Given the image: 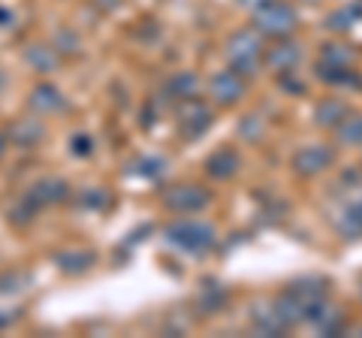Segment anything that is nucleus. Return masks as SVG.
Instances as JSON below:
<instances>
[{
	"label": "nucleus",
	"instance_id": "nucleus-10",
	"mask_svg": "<svg viewBox=\"0 0 362 338\" xmlns=\"http://www.w3.org/2000/svg\"><path fill=\"white\" fill-rule=\"evenodd\" d=\"M335 136L341 145H362V115L359 112H347V115L335 124Z\"/></svg>",
	"mask_w": 362,
	"mask_h": 338
},
{
	"label": "nucleus",
	"instance_id": "nucleus-3",
	"mask_svg": "<svg viewBox=\"0 0 362 338\" xmlns=\"http://www.w3.org/2000/svg\"><path fill=\"white\" fill-rule=\"evenodd\" d=\"M166 239L185 247V251H209V247L214 245V239H218V230L211 227V223H202V221H181V223H173V227L166 230Z\"/></svg>",
	"mask_w": 362,
	"mask_h": 338
},
{
	"label": "nucleus",
	"instance_id": "nucleus-15",
	"mask_svg": "<svg viewBox=\"0 0 362 338\" xmlns=\"http://www.w3.org/2000/svg\"><path fill=\"white\" fill-rule=\"evenodd\" d=\"M323 64H329V66H350V64H354V54H350V49H344V46H326L323 49Z\"/></svg>",
	"mask_w": 362,
	"mask_h": 338
},
{
	"label": "nucleus",
	"instance_id": "nucleus-16",
	"mask_svg": "<svg viewBox=\"0 0 362 338\" xmlns=\"http://www.w3.org/2000/svg\"><path fill=\"white\" fill-rule=\"evenodd\" d=\"M242 4H245L247 9H259V6H266L269 0H242Z\"/></svg>",
	"mask_w": 362,
	"mask_h": 338
},
{
	"label": "nucleus",
	"instance_id": "nucleus-7",
	"mask_svg": "<svg viewBox=\"0 0 362 338\" xmlns=\"http://www.w3.org/2000/svg\"><path fill=\"white\" fill-rule=\"evenodd\" d=\"M335 161V154L329 148H323V145H308V148H302L296 157H293V169H296L299 175L311 178V175H320L323 169H329Z\"/></svg>",
	"mask_w": 362,
	"mask_h": 338
},
{
	"label": "nucleus",
	"instance_id": "nucleus-8",
	"mask_svg": "<svg viewBox=\"0 0 362 338\" xmlns=\"http://www.w3.org/2000/svg\"><path fill=\"white\" fill-rule=\"evenodd\" d=\"M302 61V49L296 46V42L290 40H281L278 46H272L269 52H263V64L269 66V70L275 73H293Z\"/></svg>",
	"mask_w": 362,
	"mask_h": 338
},
{
	"label": "nucleus",
	"instance_id": "nucleus-13",
	"mask_svg": "<svg viewBox=\"0 0 362 338\" xmlns=\"http://www.w3.org/2000/svg\"><path fill=\"white\" fill-rule=\"evenodd\" d=\"M362 16V4H354V9L344 6V9H338V13L329 16V28L332 30H347V28H354V18Z\"/></svg>",
	"mask_w": 362,
	"mask_h": 338
},
{
	"label": "nucleus",
	"instance_id": "nucleus-12",
	"mask_svg": "<svg viewBox=\"0 0 362 338\" xmlns=\"http://www.w3.org/2000/svg\"><path fill=\"white\" fill-rule=\"evenodd\" d=\"M33 106L40 112H54V109L64 106V100L54 88H37V91H33Z\"/></svg>",
	"mask_w": 362,
	"mask_h": 338
},
{
	"label": "nucleus",
	"instance_id": "nucleus-6",
	"mask_svg": "<svg viewBox=\"0 0 362 338\" xmlns=\"http://www.w3.org/2000/svg\"><path fill=\"white\" fill-rule=\"evenodd\" d=\"M163 202H166V209L178 211V215H190V211H199L209 206V194L197 185H178L166 190Z\"/></svg>",
	"mask_w": 362,
	"mask_h": 338
},
{
	"label": "nucleus",
	"instance_id": "nucleus-2",
	"mask_svg": "<svg viewBox=\"0 0 362 338\" xmlns=\"http://www.w3.org/2000/svg\"><path fill=\"white\" fill-rule=\"evenodd\" d=\"M299 25V16L287 0H269L266 6L254 9V28L266 37H275V40H287L293 30Z\"/></svg>",
	"mask_w": 362,
	"mask_h": 338
},
{
	"label": "nucleus",
	"instance_id": "nucleus-14",
	"mask_svg": "<svg viewBox=\"0 0 362 338\" xmlns=\"http://www.w3.org/2000/svg\"><path fill=\"white\" fill-rule=\"evenodd\" d=\"M197 85H199V78L194 73H181V76L173 78V85H169V88H173V94H178V97H194Z\"/></svg>",
	"mask_w": 362,
	"mask_h": 338
},
{
	"label": "nucleus",
	"instance_id": "nucleus-1",
	"mask_svg": "<svg viewBox=\"0 0 362 338\" xmlns=\"http://www.w3.org/2000/svg\"><path fill=\"white\" fill-rule=\"evenodd\" d=\"M263 40L259 33H254L251 28H242L235 30L230 40H226V58H230V66L242 76H251L259 70L263 64Z\"/></svg>",
	"mask_w": 362,
	"mask_h": 338
},
{
	"label": "nucleus",
	"instance_id": "nucleus-5",
	"mask_svg": "<svg viewBox=\"0 0 362 338\" xmlns=\"http://www.w3.org/2000/svg\"><path fill=\"white\" fill-rule=\"evenodd\" d=\"M209 94L214 103L221 106H235L245 97V76L235 70H221L218 76H211L209 82Z\"/></svg>",
	"mask_w": 362,
	"mask_h": 338
},
{
	"label": "nucleus",
	"instance_id": "nucleus-4",
	"mask_svg": "<svg viewBox=\"0 0 362 338\" xmlns=\"http://www.w3.org/2000/svg\"><path fill=\"white\" fill-rule=\"evenodd\" d=\"M209 127H211V109L206 103H199V100L187 97L185 103H181V109H178V130L185 133V136L197 139Z\"/></svg>",
	"mask_w": 362,
	"mask_h": 338
},
{
	"label": "nucleus",
	"instance_id": "nucleus-11",
	"mask_svg": "<svg viewBox=\"0 0 362 338\" xmlns=\"http://www.w3.org/2000/svg\"><path fill=\"white\" fill-rule=\"evenodd\" d=\"M347 112H350L347 103H341V100H335V97H326V100H320V103H317L314 118H317V124H320V127H335V124L341 121Z\"/></svg>",
	"mask_w": 362,
	"mask_h": 338
},
{
	"label": "nucleus",
	"instance_id": "nucleus-9",
	"mask_svg": "<svg viewBox=\"0 0 362 338\" xmlns=\"http://www.w3.org/2000/svg\"><path fill=\"white\" fill-rule=\"evenodd\" d=\"M235 169H239V154L230 151V148L214 151L209 161H206V173H209L211 178H230Z\"/></svg>",
	"mask_w": 362,
	"mask_h": 338
}]
</instances>
